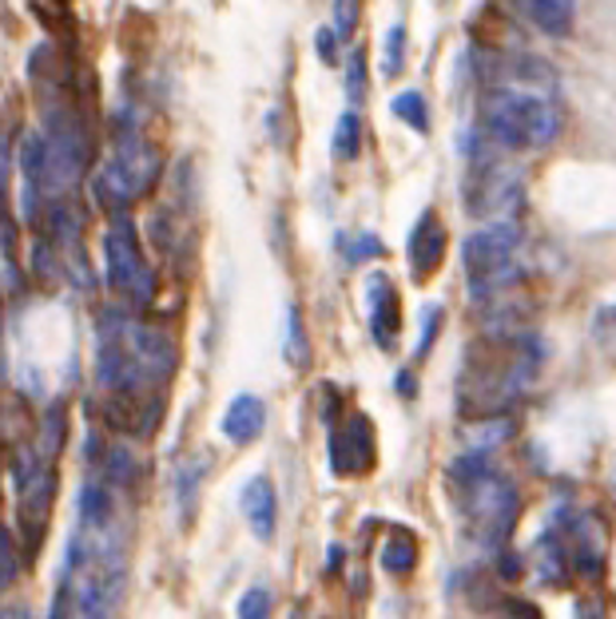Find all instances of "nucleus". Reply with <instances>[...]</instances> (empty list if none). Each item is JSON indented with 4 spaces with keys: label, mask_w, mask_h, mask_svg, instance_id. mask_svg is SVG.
I'll list each match as a JSON object with an SVG mask.
<instances>
[{
    "label": "nucleus",
    "mask_w": 616,
    "mask_h": 619,
    "mask_svg": "<svg viewBox=\"0 0 616 619\" xmlns=\"http://www.w3.org/2000/svg\"><path fill=\"white\" fill-rule=\"evenodd\" d=\"M449 481L458 485L466 532L486 548H505L521 520L517 485L489 465L486 453H466L449 465Z\"/></svg>",
    "instance_id": "1"
},
{
    "label": "nucleus",
    "mask_w": 616,
    "mask_h": 619,
    "mask_svg": "<svg viewBox=\"0 0 616 619\" xmlns=\"http://www.w3.org/2000/svg\"><path fill=\"white\" fill-rule=\"evenodd\" d=\"M565 128V111L549 92L494 83L481 96V136L501 151H537L549 148Z\"/></svg>",
    "instance_id": "2"
},
{
    "label": "nucleus",
    "mask_w": 616,
    "mask_h": 619,
    "mask_svg": "<svg viewBox=\"0 0 616 619\" xmlns=\"http://www.w3.org/2000/svg\"><path fill=\"white\" fill-rule=\"evenodd\" d=\"M533 346L537 342H529V338H497V342H489V350L469 361L466 381H461L466 413L501 417L505 406L521 398L542 366V350H533Z\"/></svg>",
    "instance_id": "3"
},
{
    "label": "nucleus",
    "mask_w": 616,
    "mask_h": 619,
    "mask_svg": "<svg viewBox=\"0 0 616 619\" xmlns=\"http://www.w3.org/2000/svg\"><path fill=\"white\" fill-rule=\"evenodd\" d=\"M159 171H163V156L156 143L136 123H116L112 156L92 176V203L112 219L128 214V207L156 187Z\"/></svg>",
    "instance_id": "4"
},
{
    "label": "nucleus",
    "mask_w": 616,
    "mask_h": 619,
    "mask_svg": "<svg viewBox=\"0 0 616 619\" xmlns=\"http://www.w3.org/2000/svg\"><path fill=\"white\" fill-rule=\"evenodd\" d=\"M40 131H44V139H48L44 191L68 194L72 187L85 183L96 163L92 128H88L85 116L68 103V96H60V100H44V128Z\"/></svg>",
    "instance_id": "5"
},
{
    "label": "nucleus",
    "mask_w": 616,
    "mask_h": 619,
    "mask_svg": "<svg viewBox=\"0 0 616 619\" xmlns=\"http://www.w3.org/2000/svg\"><path fill=\"white\" fill-rule=\"evenodd\" d=\"M466 171V187H461V203L474 219L481 222H514L517 207H521V171L509 159H501V148L489 139H474V156Z\"/></svg>",
    "instance_id": "6"
},
{
    "label": "nucleus",
    "mask_w": 616,
    "mask_h": 619,
    "mask_svg": "<svg viewBox=\"0 0 616 619\" xmlns=\"http://www.w3.org/2000/svg\"><path fill=\"white\" fill-rule=\"evenodd\" d=\"M521 227L517 222H494V227H481L477 234H469L466 247H461V267L469 278V294L477 302H489V298H501V290L517 287L521 278Z\"/></svg>",
    "instance_id": "7"
},
{
    "label": "nucleus",
    "mask_w": 616,
    "mask_h": 619,
    "mask_svg": "<svg viewBox=\"0 0 616 619\" xmlns=\"http://www.w3.org/2000/svg\"><path fill=\"white\" fill-rule=\"evenodd\" d=\"M103 282L136 310H148L156 302L159 278L151 270L148 254H143L136 222L128 214H116L103 231Z\"/></svg>",
    "instance_id": "8"
},
{
    "label": "nucleus",
    "mask_w": 616,
    "mask_h": 619,
    "mask_svg": "<svg viewBox=\"0 0 616 619\" xmlns=\"http://www.w3.org/2000/svg\"><path fill=\"white\" fill-rule=\"evenodd\" d=\"M120 338H123V350H128L131 366L140 373L143 389H148V393H159L179 366L176 338L163 333L159 326L140 322V318H128V315H123V322H120Z\"/></svg>",
    "instance_id": "9"
},
{
    "label": "nucleus",
    "mask_w": 616,
    "mask_h": 619,
    "mask_svg": "<svg viewBox=\"0 0 616 619\" xmlns=\"http://www.w3.org/2000/svg\"><path fill=\"white\" fill-rule=\"evenodd\" d=\"M374 465V426L362 413L346 417V426L335 429L330 441V469L338 477H362Z\"/></svg>",
    "instance_id": "10"
},
{
    "label": "nucleus",
    "mask_w": 616,
    "mask_h": 619,
    "mask_svg": "<svg viewBox=\"0 0 616 619\" xmlns=\"http://www.w3.org/2000/svg\"><path fill=\"white\" fill-rule=\"evenodd\" d=\"M366 302H370V333L374 342L382 346V350H394L401 333V302H398V290L386 274H374L366 282Z\"/></svg>",
    "instance_id": "11"
},
{
    "label": "nucleus",
    "mask_w": 616,
    "mask_h": 619,
    "mask_svg": "<svg viewBox=\"0 0 616 619\" xmlns=\"http://www.w3.org/2000/svg\"><path fill=\"white\" fill-rule=\"evenodd\" d=\"M406 259H410V274L414 282H426L434 270L446 259V227L438 222V214L426 211L418 219V227L410 231V242H406Z\"/></svg>",
    "instance_id": "12"
},
{
    "label": "nucleus",
    "mask_w": 616,
    "mask_h": 619,
    "mask_svg": "<svg viewBox=\"0 0 616 619\" xmlns=\"http://www.w3.org/2000/svg\"><path fill=\"white\" fill-rule=\"evenodd\" d=\"M123 596V565L120 568H92V576L80 588V619H112Z\"/></svg>",
    "instance_id": "13"
},
{
    "label": "nucleus",
    "mask_w": 616,
    "mask_h": 619,
    "mask_svg": "<svg viewBox=\"0 0 616 619\" xmlns=\"http://www.w3.org/2000/svg\"><path fill=\"white\" fill-rule=\"evenodd\" d=\"M239 505H244V517L251 525V532L259 540L275 537V525H279V497H275L271 477H251L239 492Z\"/></svg>",
    "instance_id": "14"
},
{
    "label": "nucleus",
    "mask_w": 616,
    "mask_h": 619,
    "mask_svg": "<svg viewBox=\"0 0 616 619\" xmlns=\"http://www.w3.org/2000/svg\"><path fill=\"white\" fill-rule=\"evenodd\" d=\"M219 429H223L227 441L251 445L255 437L267 429V406H262V398H255V393H239V398H231V406L223 409Z\"/></svg>",
    "instance_id": "15"
},
{
    "label": "nucleus",
    "mask_w": 616,
    "mask_h": 619,
    "mask_svg": "<svg viewBox=\"0 0 616 619\" xmlns=\"http://www.w3.org/2000/svg\"><path fill=\"white\" fill-rule=\"evenodd\" d=\"M569 560L585 580H600L605 576V540H600V520L580 517L573 525L569 540Z\"/></svg>",
    "instance_id": "16"
},
{
    "label": "nucleus",
    "mask_w": 616,
    "mask_h": 619,
    "mask_svg": "<svg viewBox=\"0 0 616 619\" xmlns=\"http://www.w3.org/2000/svg\"><path fill=\"white\" fill-rule=\"evenodd\" d=\"M112 489L103 481H85L80 489V505H76V517H80V532L85 537H100L112 528Z\"/></svg>",
    "instance_id": "17"
},
{
    "label": "nucleus",
    "mask_w": 616,
    "mask_h": 619,
    "mask_svg": "<svg viewBox=\"0 0 616 619\" xmlns=\"http://www.w3.org/2000/svg\"><path fill=\"white\" fill-rule=\"evenodd\" d=\"M37 453L44 457L48 465H57L60 453H64L68 445V409L60 406V401H52V406L44 409V417H40V429H37Z\"/></svg>",
    "instance_id": "18"
},
{
    "label": "nucleus",
    "mask_w": 616,
    "mask_h": 619,
    "mask_svg": "<svg viewBox=\"0 0 616 619\" xmlns=\"http://www.w3.org/2000/svg\"><path fill=\"white\" fill-rule=\"evenodd\" d=\"M17 159H20V176H24V183L37 187V191H44V179H48V139H44V131L40 128L24 131V136H20Z\"/></svg>",
    "instance_id": "19"
},
{
    "label": "nucleus",
    "mask_w": 616,
    "mask_h": 619,
    "mask_svg": "<svg viewBox=\"0 0 616 619\" xmlns=\"http://www.w3.org/2000/svg\"><path fill=\"white\" fill-rule=\"evenodd\" d=\"M521 12L542 28L545 37H569L573 17H577L569 0H533V4H521Z\"/></svg>",
    "instance_id": "20"
},
{
    "label": "nucleus",
    "mask_w": 616,
    "mask_h": 619,
    "mask_svg": "<svg viewBox=\"0 0 616 619\" xmlns=\"http://www.w3.org/2000/svg\"><path fill=\"white\" fill-rule=\"evenodd\" d=\"M29 270H32V278H37L40 287H60V282H68V262H64V254H60L52 242L40 234V239H32V247H29Z\"/></svg>",
    "instance_id": "21"
},
{
    "label": "nucleus",
    "mask_w": 616,
    "mask_h": 619,
    "mask_svg": "<svg viewBox=\"0 0 616 619\" xmlns=\"http://www.w3.org/2000/svg\"><path fill=\"white\" fill-rule=\"evenodd\" d=\"M0 290L9 298L24 294V270L17 262V222L0 219Z\"/></svg>",
    "instance_id": "22"
},
{
    "label": "nucleus",
    "mask_w": 616,
    "mask_h": 619,
    "mask_svg": "<svg viewBox=\"0 0 616 619\" xmlns=\"http://www.w3.org/2000/svg\"><path fill=\"white\" fill-rule=\"evenodd\" d=\"M136 469H140V461H136V453H131V445H128V441L108 445V453H103V461H100L103 485H108V489H112V485L128 489V485L136 481Z\"/></svg>",
    "instance_id": "23"
},
{
    "label": "nucleus",
    "mask_w": 616,
    "mask_h": 619,
    "mask_svg": "<svg viewBox=\"0 0 616 619\" xmlns=\"http://www.w3.org/2000/svg\"><path fill=\"white\" fill-rule=\"evenodd\" d=\"M203 469H207V457H187V461L179 465L176 489H179V512H183V520H191V512H196L199 485H203V477H207Z\"/></svg>",
    "instance_id": "24"
},
{
    "label": "nucleus",
    "mask_w": 616,
    "mask_h": 619,
    "mask_svg": "<svg viewBox=\"0 0 616 619\" xmlns=\"http://www.w3.org/2000/svg\"><path fill=\"white\" fill-rule=\"evenodd\" d=\"M390 111L398 116L401 123H410L418 136H426V131H430V103H426V96H421V92H414V88H406V92L394 96Z\"/></svg>",
    "instance_id": "25"
},
{
    "label": "nucleus",
    "mask_w": 616,
    "mask_h": 619,
    "mask_svg": "<svg viewBox=\"0 0 616 619\" xmlns=\"http://www.w3.org/2000/svg\"><path fill=\"white\" fill-rule=\"evenodd\" d=\"M282 358H287L295 370H307L310 366V342H307V330H302L299 306H287V342H282Z\"/></svg>",
    "instance_id": "26"
},
{
    "label": "nucleus",
    "mask_w": 616,
    "mask_h": 619,
    "mask_svg": "<svg viewBox=\"0 0 616 619\" xmlns=\"http://www.w3.org/2000/svg\"><path fill=\"white\" fill-rule=\"evenodd\" d=\"M414 565H418V540H414L410 532H394L382 548V568L401 576V572H410Z\"/></svg>",
    "instance_id": "27"
},
{
    "label": "nucleus",
    "mask_w": 616,
    "mask_h": 619,
    "mask_svg": "<svg viewBox=\"0 0 616 619\" xmlns=\"http://www.w3.org/2000/svg\"><path fill=\"white\" fill-rule=\"evenodd\" d=\"M330 151H335V159H358V151H362V120H358L355 111H346L342 120H338Z\"/></svg>",
    "instance_id": "28"
},
{
    "label": "nucleus",
    "mask_w": 616,
    "mask_h": 619,
    "mask_svg": "<svg viewBox=\"0 0 616 619\" xmlns=\"http://www.w3.org/2000/svg\"><path fill=\"white\" fill-rule=\"evenodd\" d=\"M466 437H477L469 445V453H486L489 445H501L505 437H514V421H501V417H481L477 426L466 429Z\"/></svg>",
    "instance_id": "29"
},
{
    "label": "nucleus",
    "mask_w": 616,
    "mask_h": 619,
    "mask_svg": "<svg viewBox=\"0 0 616 619\" xmlns=\"http://www.w3.org/2000/svg\"><path fill=\"white\" fill-rule=\"evenodd\" d=\"M338 250L346 262H366L382 254V239L378 234H338Z\"/></svg>",
    "instance_id": "30"
},
{
    "label": "nucleus",
    "mask_w": 616,
    "mask_h": 619,
    "mask_svg": "<svg viewBox=\"0 0 616 619\" xmlns=\"http://www.w3.org/2000/svg\"><path fill=\"white\" fill-rule=\"evenodd\" d=\"M271 611H275L271 592H267L262 583H255V588H247V592L239 596V608H235V616H239V619H271Z\"/></svg>",
    "instance_id": "31"
},
{
    "label": "nucleus",
    "mask_w": 616,
    "mask_h": 619,
    "mask_svg": "<svg viewBox=\"0 0 616 619\" xmlns=\"http://www.w3.org/2000/svg\"><path fill=\"white\" fill-rule=\"evenodd\" d=\"M342 72H346V96H350V103H358L366 96V48H355V52L346 56Z\"/></svg>",
    "instance_id": "32"
},
{
    "label": "nucleus",
    "mask_w": 616,
    "mask_h": 619,
    "mask_svg": "<svg viewBox=\"0 0 616 619\" xmlns=\"http://www.w3.org/2000/svg\"><path fill=\"white\" fill-rule=\"evenodd\" d=\"M401 64H406V28L394 24L390 32H386V44H382V76H398Z\"/></svg>",
    "instance_id": "33"
},
{
    "label": "nucleus",
    "mask_w": 616,
    "mask_h": 619,
    "mask_svg": "<svg viewBox=\"0 0 616 619\" xmlns=\"http://www.w3.org/2000/svg\"><path fill=\"white\" fill-rule=\"evenodd\" d=\"M17 572H20V556H17V548H12V532L0 525V592L17 580Z\"/></svg>",
    "instance_id": "34"
},
{
    "label": "nucleus",
    "mask_w": 616,
    "mask_h": 619,
    "mask_svg": "<svg viewBox=\"0 0 616 619\" xmlns=\"http://www.w3.org/2000/svg\"><path fill=\"white\" fill-rule=\"evenodd\" d=\"M9 156H12L9 136L0 131V219H9V214H4V199H9Z\"/></svg>",
    "instance_id": "35"
},
{
    "label": "nucleus",
    "mask_w": 616,
    "mask_h": 619,
    "mask_svg": "<svg viewBox=\"0 0 616 619\" xmlns=\"http://www.w3.org/2000/svg\"><path fill=\"white\" fill-rule=\"evenodd\" d=\"M434 330H441V306H430V310H426V326H421V338H418V358L430 353Z\"/></svg>",
    "instance_id": "36"
},
{
    "label": "nucleus",
    "mask_w": 616,
    "mask_h": 619,
    "mask_svg": "<svg viewBox=\"0 0 616 619\" xmlns=\"http://www.w3.org/2000/svg\"><path fill=\"white\" fill-rule=\"evenodd\" d=\"M335 28H318V37H315V44H318V56L327 60V64H338V44H335Z\"/></svg>",
    "instance_id": "37"
},
{
    "label": "nucleus",
    "mask_w": 616,
    "mask_h": 619,
    "mask_svg": "<svg viewBox=\"0 0 616 619\" xmlns=\"http://www.w3.org/2000/svg\"><path fill=\"white\" fill-rule=\"evenodd\" d=\"M335 17H338V28H335V32L346 40L350 32H355L350 24H355V20L362 17V9H358V4H335Z\"/></svg>",
    "instance_id": "38"
},
{
    "label": "nucleus",
    "mask_w": 616,
    "mask_h": 619,
    "mask_svg": "<svg viewBox=\"0 0 616 619\" xmlns=\"http://www.w3.org/2000/svg\"><path fill=\"white\" fill-rule=\"evenodd\" d=\"M505 619H542V616H537V608H529V603L509 600L505 603Z\"/></svg>",
    "instance_id": "39"
},
{
    "label": "nucleus",
    "mask_w": 616,
    "mask_h": 619,
    "mask_svg": "<svg viewBox=\"0 0 616 619\" xmlns=\"http://www.w3.org/2000/svg\"><path fill=\"white\" fill-rule=\"evenodd\" d=\"M342 560H346V548L330 545V552H327V572H342V568H338Z\"/></svg>",
    "instance_id": "40"
},
{
    "label": "nucleus",
    "mask_w": 616,
    "mask_h": 619,
    "mask_svg": "<svg viewBox=\"0 0 616 619\" xmlns=\"http://www.w3.org/2000/svg\"><path fill=\"white\" fill-rule=\"evenodd\" d=\"M398 393H406V398H414V393H418V386H414V373H406V370L398 373Z\"/></svg>",
    "instance_id": "41"
},
{
    "label": "nucleus",
    "mask_w": 616,
    "mask_h": 619,
    "mask_svg": "<svg viewBox=\"0 0 616 619\" xmlns=\"http://www.w3.org/2000/svg\"><path fill=\"white\" fill-rule=\"evenodd\" d=\"M290 619H302V611H290Z\"/></svg>",
    "instance_id": "42"
},
{
    "label": "nucleus",
    "mask_w": 616,
    "mask_h": 619,
    "mask_svg": "<svg viewBox=\"0 0 616 619\" xmlns=\"http://www.w3.org/2000/svg\"><path fill=\"white\" fill-rule=\"evenodd\" d=\"M20 619H29V616H24V611H20Z\"/></svg>",
    "instance_id": "43"
}]
</instances>
